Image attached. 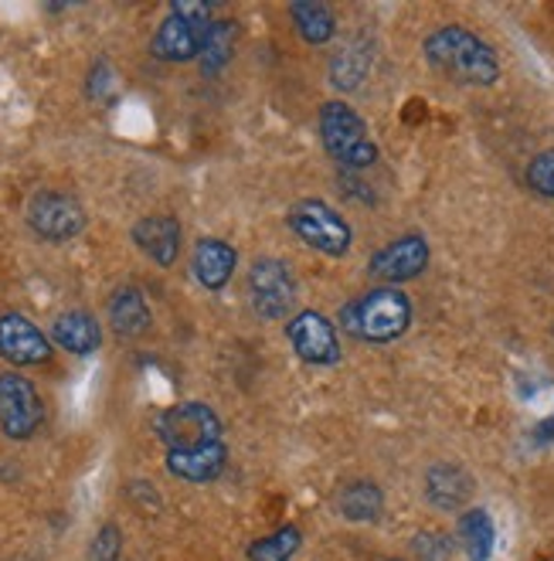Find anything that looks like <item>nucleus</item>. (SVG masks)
Returning <instances> with one entry per match:
<instances>
[{"mask_svg": "<svg viewBox=\"0 0 554 561\" xmlns=\"http://www.w3.org/2000/svg\"><path fill=\"white\" fill-rule=\"evenodd\" d=\"M153 433L164 446L171 477L184 483H211L224 473V425L208 402H177L164 409L153 419Z\"/></svg>", "mask_w": 554, "mask_h": 561, "instance_id": "nucleus-1", "label": "nucleus"}, {"mask_svg": "<svg viewBox=\"0 0 554 561\" xmlns=\"http://www.w3.org/2000/svg\"><path fill=\"white\" fill-rule=\"evenodd\" d=\"M422 55L432 69L455 82V85H473L486 89L500 79V58L490 42H483L476 31L463 24H442L422 42Z\"/></svg>", "mask_w": 554, "mask_h": 561, "instance_id": "nucleus-2", "label": "nucleus"}, {"mask_svg": "<svg viewBox=\"0 0 554 561\" xmlns=\"http://www.w3.org/2000/svg\"><path fill=\"white\" fill-rule=\"evenodd\" d=\"M341 327L365 344H391L412 327V300L399 286H374L341 307Z\"/></svg>", "mask_w": 554, "mask_h": 561, "instance_id": "nucleus-3", "label": "nucleus"}, {"mask_svg": "<svg viewBox=\"0 0 554 561\" xmlns=\"http://www.w3.org/2000/svg\"><path fill=\"white\" fill-rule=\"evenodd\" d=\"M316 134H320L323 150L331 153V160H337L347 171H368L371 163H378V144L371 140L368 123L347 103H341V99L320 106Z\"/></svg>", "mask_w": 554, "mask_h": 561, "instance_id": "nucleus-4", "label": "nucleus"}, {"mask_svg": "<svg viewBox=\"0 0 554 561\" xmlns=\"http://www.w3.org/2000/svg\"><path fill=\"white\" fill-rule=\"evenodd\" d=\"M211 21H215L211 4H201V0H177V4H171L168 18L160 21L157 35L150 42V55L171 65L198 61L205 31Z\"/></svg>", "mask_w": 554, "mask_h": 561, "instance_id": "nucleus-5", "label": "nucleus"}, {"mask_svg": "<svg viewBox=\"0 0 554 561\" xmlns=\"http://www.w3.org/2000/svg\"><path fill=\"white\" fill-rule=\"evenodd\" d=\"M286 225H289V232L297 236L307 249H313L320 255L341 259V255L350 252V242H354L350 225L327 202H316V197L297 202L286 211Z\"/></svg>", "mask_w": 554, "mask_h": 561, "instance_id": "nucleus-6", "label": "nucleus"}, {"mask_svg": "<svg viewBox=\"0 0 554 561\" xmlns=\"http://www.w3.org/2000/svg\"><path fill=\"white\" fill-rule=\"evenodd\" d=\"M45 422V402L35 381L21 371H0V433L14 443H27Z\"/></svg>", "mask_w": 554, "mask_h": 561, "instance_id": "nucleus-7", "label": "nucleus"}, {"mask_svg": "<svg viewBox=\"0 0 554 561\" xmlns=\"http://www.w3.org/2000/svg\"><path fill=\"white\" fill-rule=\"evenodd\" d=\"M27 225L42 242L61 245V242H72L76 236H82L85 208L76 194L48 187V191H38L27 202Z\"/></svg>", "mask_w": 554, "mask_h": 561, "instance_id": "nucleus-8", "label": "nucleus"}, {"mask_svg": "<svg viewBox=\"0 0 554 561\" xmlns=\"http://www.w3.org/2000/svg\"><path fill=\"white\" fill-rule=\"evenodd\" d=\"M245 286L255 317L263 320H282L292 310V304H297V276H292L282 259H255Z\"/></svg>", "mask_w": 554, "mask_h": 561, "instance_id": "nucleus-9", "label": "nucleus"}, {"mask_svg": "<svg viewBox=\"0 0 554 561\" xmlns=\"http://www.w3.org/2000/svg\"><path fill=\"white\" fill-rule=\"evenodd\" d=\"M429 239L426 236H402L395 242L381 245L371 259H368V276L378 279L381 286H402L408 279H418L429 270Z\"/></svg>", "mask_w": 554, "mask_h": 561, "instance_id": "nucleus-10", "label": "nucleus"}, {"mask_svg": "<svg viewBox=\"0 0 554 561\" xmlns=\"http://www.w3.org/2000/svg\"><path fill=\"white\" fill-rule=\"evenodd\" d=\"M0 357L18 368H38L51 360V337L24 313H0Z\"/></svg>", "mask_w": 554, "mask_h": 561, "instance_id": "nucleus-11", "label": "nucleus"}, {"mask_svg": "<svg viewBox=\"0 0 554 561\" xmlns=\"http://www.w3.org/2000/svg\"><path fill=\"white\" fill-rule=\"evenodd\" d=\"M286 337L297 351L300 360L316 368H331L341 360V337H337V327L331 323V317H323L316 310H303L289 320L286 327Z\"/></svg>", "mask_w": 554, "mask_h": 561, "instance_id": "nucleus-12", "label": "nucleus"}, {"mask_svg": "<svg viewBox=\"0 0 554 561\" xmlns=\"http://www.w3.org/2000/svg\"><path fill=\"white\" fill-rule=\"evenodd\" d=\"M134 245L157 266H174L181 255V242H184V228L174 215H143L134 225Z\"/></svg>", "mask_w": 554, "mask_h": 561, "instance_id": "nucleus-13", "label": "nucleus"}, {"mask_svg": "<svg viewBox=\"0 0 554 561\" xmlns=\"http://www.w3.org/2000/svg\"><path fill=\"white\" fill-rule=\"evenodd\" d=\"M51 344H58L65 354L89 357L103 347V327L89 310H65L51 320L48 327Z\"/></svg>", "mask_w": 554, "mask_h": 561, "instance_id": "nucleus-14", "label": "nucleus"}, {"mask_svg": "<svg viewBox=\"0 0 554 561\" xmlns=\"http://www.w3.org/2000/svg\"><path fill=\"white\" fill-rule=\"evenodd\" d=\"M235 266H239V252L224 239H198V245H194V252H191L194 279L211 293L228 286V279L235 276Z\"/></svg>", "mask_w": 554, "mask_h": 561, "instance_id": "nucleus-15", "label": "nucleus"}, {"mask_svg": "<svg viewBox=\"0 0 554 561\" xmlns=\"http://www.w3.org/2000/svg\"><path fill=\"white\" fill-rule=\"evenodd\" d=\"M473 497V477L460 463H432L426 470V501L436 511H463Z\"/></svg>", "mask_w": 554, "mask_h": 561, "instance_id": "nucleus-16", "label": "nucleus"}, {"mask_svg": "<svg viewBox=\"0 0 554 561\" xmlns=\"http://www.w3.org/2000/svg\"><path fill=\"white\" fill-rule=\"evenodd\" d=\"M109 327L116 330V337H123V341L143 337L147 330L153 327L150 304H147V296L137 286H119L109 296Z\"/></svg>", "mask_w": 554, "mask_h": 561, "instance_id": "nucleus-17", "label": "nucleus"}, {"mask_svg": "<svg viewBox=\"0 0 554 561\" xmlns=\"http://www.w3.org/2000/svg\"><path fill=\"white\" fill-rule=\"evenodd\" d=\"M455 535H460V545L470 561H490L494 545H497V527H494V517L483 507L463 511L460 524H455Z\"/></svg>", "mask_w": 554, "mask_h": 561, "instance_id": "nucleus-18", "label": "nucleus"}, {"mask_svg": "<svg viewBox=\"0 0 554 561\" xmlns=\"http://www.w3.org/2000/svg\"><path fill=\"white\" fill-rule=\"evenodd\" d=\"M289 18L297 24V35L307 45H327L337 35V21H334L331 8L320 4V0H292Z\"/></svg>", "mask_w": 554, "mask_h": 561, "instance_id": "nucleus-19", "label": "nucleus"}, {"mask_svg": "<svg viewBox=\"0 0 554 561\" xmlns=\"http://www.w3.org/2000/svg\"><path fill=\"white\" fill-rule=\"evenodd\" d=\"M337 511L347 520H354V524L378 520L381 511H384V493L371 480H354V483L341 486V493H337Z\"/></svg>", "mask_w": 554, "mask_h": 561, "instance_id": "nucleus-20", "label": "nucleus"}, {"mask_svg": "<svg viewBox=\"0 0 554 561\" xmlns=\"http://www.w3.org/2000/svg\"><path fill=\"white\" fill-rule=\"evenodd\" d=\"M235 42H239V24L235 21H211L205 31V42L198 51V65L205 76H218L228 61L235 55Z\"/></svg>", "mask_w": 554, "mask_h": 561, "instance_id": "nucleus-21", "label": "nucleus"}, {"mask_svg": "<svg viewBox=\"0 0 554 561\" xmlns=\"http://www.w3.org/2000/svg\"><path fill=\"white\" fill-rule=\"evenodd\" d=\"M300 545H303V531L297 524H286V527H279V531L252 541L245 558L249 561H292V554L300 551Z\"/></svg>", "mask_w": 554, "mask_h": 561, "instance_id": "nucleus-22", "label": "nucleus"}, {"mask_svg": "<svg viewBox=\"0 0 554 561\" xmlns=\"http://www.w3.org/2000/svg\"><path fill=\"white\" fill-rule=\"evenodd\" d=\"M368 65H371V55H365L361 48H347L331 61V82L337 89L350 92V89L361 85V79L368 76Z\"/></svg>", "mask_w": 554, "mask_h": 561, "instance_id": "nucleus-23", "label": "nucleus"}, {"mask_svg": "<svg viewBox=\"0 0 554 561\" xmlns=\"http://www.w3.org/2000/svg\"><path fill=\"white\" fill-rule=\"evenodd\" d=\"M528 187L547 202H554V147L551 150H541L531 163H528Z\"/></svg>", "mask_w": 554, "mask_h": 561, "instance_id": "nucleus-24", "label": "nucleus"}, {"mask_svg": "<svg viewBox=\"0 0 554 561\" xmlns=\"http://www.w3.org/2000/svg\"><path fill=\"white\" fill-rule=\"evenodd\" d=\"M119 554H123V531L116 524H103L89 545V561H119Z\"/></svg>", "mask_w": 554, "mask_h": 561, "instance_id": "nucleus-25", "label": "nucleus"}, {"mask_svg": "<svg viewBox=\"0 0 554 561\" xmlns=\"http://www.w3.org/2000/svg\"><path fill=\"white\" fill-rule=\"evenodd\" d=\"M412 548H415V554L422 561H449L452 551H455L452 538L442 535V531H422V535H415Z\"/></svg>", "mask_w": 554, "mask_h": 561, "instance_id": "nucleus-26", "label": "nucleus"}, {"mask_svg": "<svg viewBox=\"0 0 554 561\" xmlns=\"http://www.w3.org/2000/svg\"><path fill=\"white\" fill-rule=\"evenodd\" d=\"M113 89H116V76H113V69H109V61H95L92 65V72H89V95L92 99H109L113 95Z\"/></svg>", "mask_w": 554, "mask_h": 561, "instance_id": "nucleus-27", "label": "nucleus"}]
</instances>
